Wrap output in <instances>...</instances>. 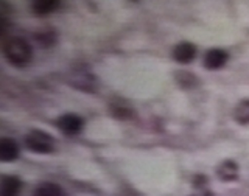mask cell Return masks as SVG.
<instances>
[{"label":"cell","instance_id":"6da1fadb","mask_svg":"<svg viewBox=\"0 0 249 196\" xmlns=\"http://www.w3.org/2000/svg\"><path fill=\"white\" fill-rule=\"evenodd\" d=\"M6 61L16 67H25L33 58V49L23 37H10L3 42Z\"/></svg>","mask_w":249,"mask_h":196},{"label":"cell","instance_id":"7a4b0ae2","mask_svg":"<svg viewBox=\"0 0 249 196\" xmlns=\"http://www.w3.org/2000/svg\"><path fill=\"white\" fill-rule=\"evenodd\" d=\"M23 143L25 148L31 153L36 154H50L54 150V140L50 134H47L45 131L33 129L23 137Z\"/></svg>","mask_w":249,"mask_h":196},{"label":"cell","instance_id":"3957f363","mask_svg":"<svg viewBox=\"0 0 249 196\" xmlns=\"http://www.w3.org/2000/svg\"><path fill=\"white\" fill-rule=\"evenodd\" d=\"M83 125H84L83 119L80 115H76V114H64L56 120L58 129L66 136L80 134L81 129H83Z\"/></svg>","mask_w":249,"mask_h":196},{"label":"cell","instance_id":"277c9868","mask_svg":"<svg viewBox=\"0 0 249 196\" xmlns=\"http://www.w3.org/2000/svg\"><path fill=\"white\" fill-rule=\"evenodd\" d=\"M228 59H229L228 52H224L221 49H212V50H207L202 62H204V67L207 70H220L226 66Z\"/></svg>","mask_w":249,"mask_h":196},{"label":"cell","instance_id":"5b68a950","mask_svg":"<svg viewBox=\"0 0 249 196\" xmlns=\"http://www.w3.org/2000/svg\"><path fill=\"white\" fill-rule=\"evenodd\" d=\"M173 58L179 64H190L196 58V47L192 42H179L173 49Z\"/></svg>","mask_w":249,"mask_h":196},{"label":"cell","instance_id":"8992f818","mask_svg":"<svg viewBox=\"0 0 249 196\" xmlns=\"http://www.w3.org/2000/svg\"><path fill=\"white\" fill-rule=\"evenodd\" d=\"M22 189V181L18 176L6 175L0 181V196H19Z\"/></svg>","mask_w":249,"mask_h":196},{"label":"cell","instance_id":"52a82bcc","mask_svg":"<svg viewBox=\"0 0 249 196\" xmlns=\"http://www.w3.org/2000/svg\"><path fill=\"white\" fill-rule=\"evenodd\" d=\"M19 158V146L13 139H2L0 140V159L3 162H13Z\"/></svg>","mask_w":249,"mask_h":196},{"label":"cell","instance_id":"ba28073f","mask_svg":"<svg viewBox=\"0 0 249 196\" xmlns=\"http://www.w3.org/2000/svg\"><path fill=\"white\" fill-rule=\"evenodd\" d=\"M216 175L221 181L232 182L238 179V165L233 160H224L216 168Z\"/></svg>","mask_w":249,"mask_h":196},{"label":"cell","instance_id":"9c48e42d","mask_svg":"<svg viewBox=\"0 0 249 196\" xmlns=\"http://www.w3.org/2000/svg\"><path fill=\"white\" fill-rule=\"evenodd\" d=\"M59 5L61 3L58 0H37V2L33 3V11L37 16H49L56 11Z\"/></svg>","mask_w":249,"mask_h":196},{"label":"cell","instance_id":"30bf717a","mask_svg":"<svg viewBox=\"0 0 249 196\" xmlns=\"http://www.w3.org/2000/svg\"><path fill=\"white\" fill-rule=\"evenodd\" d=\"M33 196H64V190L54 182H44L36 187Z\"/></svg>","mask_w":249,"mask_h":196},{"label":"cell","instance_id":"8fae6325","mask_svg":"<svg viewBox=\"0 0 249 196\" xmlns=\"http://www.w3.org/2000/svg\"><path fill=\"white\" fill-rule=\"evenodd\" d=\"M233 119L240 125H249V100H241L233 111Z\"/></svg>","mask_w":249,"mask_h":196},{"label":"cell","instance_id":"7c38bea8","mask_svg":"<svg viewBox=\"0 0 249 196\" xmlns=\"http://www.w3.org/2000/svg\"><path fill=\"white\" fill-rule=\"evenodd\" d=\"M192 196H213V193L207 189V181L204 176L196 178V181H195V193Z\"/></svg>","mask_w":249,"mask_h":196},{"label":"cell","instance_id":"4fadbf2b","mask_svg":"<svg viewBox=\"0 0 249 196\" xmlns=\"http://www.w3.org/2000/svg\"><path fill=\"white\" fill-rule=\"evenodd\" d=\"M52 35V31H44V33H39L36 35V39L39 42H41L42 45H52L54 42V37L50 36Z\"/></svg>","mask_w":249,"mask_h":196}]
</instances>
